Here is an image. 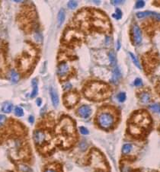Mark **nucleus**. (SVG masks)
Segmentation results:
<instances>
[{"label":"nucleus","mask_w":160,"mask_h":172,"mask_svg":"<svg viewBox=\"0 0 160 172\" xmlns=\"http://www.w3.org/2000/svg\"><path fill=\"white\" fill-rule=\"evenodd\" d=\"M86 97L91 100H103L109 95L108 86L101 82H91L84 91Z\"/></svg>","instance_id":"nucleus-1"},{"label":"nucleus","mask_w":160,"mask_h":172,"mask_svg":"<svg viewBox=\"0 0 160 172\" xmlns=\"http://www.w3.org/2000/svg\"><path fill=\"white\" fill-rule=\"evenodd\" d=\"M96 122L102 129L110 130L114 126L116 122V117L113 113L108 110L99 111L96 117Z\"/></svg>","instance_id":"nucleus-2"},{"label":"nucleus","mask_w":160,"mask_h":172,"mask_svg":"<svg viewBox=\"0 0 160 172\" xmlns=\"http://www.w3.org/2000/svg\"><path fill=\"white\" fill-rule=\"evenodd\" d=\"M133 124L137 126L147 127L150 124V118L149 116L146 112H140L136 114L133 117Z\"/></svg>","instance_id":"nucleus-3"},{"label":"nucleus","mask_w":160,"mask_h":172,"mask_svg":"<svg viewBox=\"0 0 160 172\" xmlns=\"http://www.w3.org/2000/svg\"><path fill=\"white\" fill-rule=\"evenodd\" d=\"M79 101L78 95L75 92H69L64 96V104L67 107H73Z\"/></svg>","instance_id":"nucleus-4"},{"label":"nucleus","mask_w":160,"mask_h":172,"mask_svg":"<svg viewBox=\"0 0 160 172\" xmlns=\"http://www.w3.org/2000/svg\"><path fill=\"white\" fill-rule=\"evenodd\" d=\"M47 140V135L43 130H36L34 132V141L38 146H41Z\"/></svg>","instance_id":"nucleus-5"},{"label":"nucleus","mask_w":160,"mask_h":172,"mask_svg":"<svg viewBox=\"0 0 160 172\" xmlns=\"http://www.w3.org/2000/svg\"><path fill=\"white\" fill-rule=\"evenodd\" d=\"M91 108L89 105H82L77 110V114L82 118L87 119L91 114Z\"/></svg>","instance_id":"nucleus-6"},{"label":"nucleus","mask_w":160,"mask_h":172,"mask_svg":"<svg viewBox=\"0 0 160 172\" xmlns=\"http://www.w3.org/2000/svg\"><path fill=\"white\" fill-rule=\"evenodd\" d=\"M70 68L67 62H61L57 68V74L61 79L67 77L69 73Z\"/></svg>","instance_id":"nucleus-7"},{"label":"nucleus","mask_w":160,"mask_h":172,"mask_svg":"<svg viewBox=\"0 0 160 172\" xmlns=\"http://www.w3.org/2000/svg\"><path fill=\"white\" fill-rule=\"evenodd\" d=\"M132 36L133 42L135 44H139L142 41V33L138 25L134 24L132 28Z\"/></svg>","instance_id":"nucleus-8"},{"label":"nucleus","mask_w":160,"mask_h":172,"mask_svg":"<svg viewBox=\"0 0 160 172\" xmlns=\"http://www.w3.org/2000/svg\"><path fill=\"white\" fill-rule=\"evenodd\" d=\"M136 16L139 18H144L147 17H153V18H156V20L160 21V14L155 12V11H140L136 13Z\"/></svg>","instance_id":"nucleus-9"},{"label":"nucleus","mask_w":160,"mask_h":172,"mask_svg":"<svg viewBox=\"0 0 160 172\" xmlns=\"http://www.w3.org/2000/svg\"><path fill=\"white\" fill-rule=\"evenodd\" d=\"M50 97H51L52 104L54 106V108H57L60 101H59V96H58L56 91L53 88H50Z\"/></svg>","instance_id":"nucleus-10"},{"label":"nucleus","mask_w":160,"mask_h":172,"mask_svg":"<svg viewBox=\"0 0 160 172\" xmlns=\"http://www.w3.org/2000/svg\"><path fill=\"white\" fill-rule=\"evenodd\" d=\"M139 98H140V102H141L142 104H149V101H151V95H150V94H149V92L143 91V92L140 93Z\"/></svg>","instance_id":"nucleus-11"},{"label":"nucleus","mask_w":160,"mask_h":172,"mask_svg":"<svg viewBox=\"0 0 160 172\" xmlns=\"http://www.w3.org/2000/svg\"><path fill=\"white\" fill-rule=\"evenodd\" d=\"M120 76H121V74H120L119 69L118 67H115L113 70V75H112V78H111V82H113L114 84H117L119 82Z\"/></svg>","instance_id":"nucleus-12"},{"label":"nucleus","mask_w":160,"mask_h":172,"mask_svg":"<svg viewBox=\"0 0 160 172\" xmlns=\"http://www.w3.org/2000/svg\"><path fill=\"white\" fill-rule=\"evenodd\" d=\"M65 18H66V12H65V10L63 9H61L60 10V11H59L57 16V21L59 26H61L63 23L64 22Z\"/></svg>","instance_id":"nucleus-13"},{"label":"nucleus","mask_w":160,"mask_h":172,"mask_svg":"<svg viewBox=\"0 0 160 172\" xmlns=\"http://www.w3.org/2000/svg\"><path fill=\"white\" fill-rule=\"evenodd\" d=\"M12 108H13V105H12V104L10 103V102L7 101L5 102V103H4L3 105H2V110L4 113L9 114V113H10L11 110H12Z\"/></svg>","instance_id":"nucleus-14"},{"label":"nucleus","mask_w":160,"mask_h":172,"mask_svg":"<svg viewBox=\"0 0 160 172\" xmlns=\"http://www.w3.org/2000/svg\"><path fill=\"white\" fill-rule=\"evenodd\" d=\"M32 86H33V91L31 94V97H35L38 95V82L35 79H34L32 81Z\"/></svg>","instance_id":"nucleus-15"},{"label":"nucleus","mask_w":160,"mask_h":172,"mask_svg":"<svg viewBox=\"0 0 160 172\" xmlns=\"http://www.w3.org/2000/svg\"><path fill=\"white\" fill-rule=\"evenodd\" d=\"M132 149H133V146H132V144H130V143L124 144V145L123 146V148H122L123 154L124 155L129 154L130 152L132 151Z\"/></svg>","instance_id":"nucleus-16"},{"label":"nucleus","mask_w":160,"mask_h":172,"mask_svg":"<svg viewBox=\"0 0 160 172\" xmlns=\"http://www.w3.org/2000/svg\"><path fill=\"white\" fill-rule=\"evenodd\" d=\"M10 79H11V82L16 83V82H18V80H19V75L16 73L15 71L11 70V73H10Z\"/></svg>","instance_id":"nucleus-17"},{"label":"nucleus","mask_w":160,"mask_h":172,"mask_svg":"<svg viewBox=\"0 0 160 172\" xmlns=\"http://www.w3.org/2000/svg\"><path fill=\"white\" fill-rule=\"evenodd\" d=\"M109 56V60H110V62H111V66H116L117 64V59H116V56L115 53H114L113 51H110V53L108 54Z\"/></svg>","instance_id":"nucleus-18"},{"label":"nucleus","mask_w":160,"mask_h":172,"mask_svg":"<svg viewBox=\"0 0 160 172\" xmlns=\"http://www.w3.org/2000/svg\"><path fill=\"white\" fill-rule=\"evenodd\" d=\"M18 169L21 172H33V170L31 169L29 166L25 164H21L18 166Z\"/></svg>","instance_id":"nucleus-19"},{"label":"nucleus","mask_w":160,"mask_h":172,"mask_svg":"<svg viewBox=\"0 0 160 172\" xmlns=\"http://www.w3.org/2000/svg\"><path fill=\"white\" fill-rule=\"evenodd\" d=\"M149 109L157 114H160V104L158 103H155V104H152L151 105H149Z\"/></svg>","instance_id":"nucleus-20"},{"label":"nucleus","mask_w":160,"mask_h":172,"mask_svg":"<svg viewBox=\"0 0 160 172\" xmlns=\"http://www.w3.org/2000/svg\"><path fill=\"white\" fill-rule=\"evenodd\" d=\"M129 55L130 56V58L132 59V61H133V62L134 63V65H135L137 68H139L140 69H141V66H140V62H139V61H138L137 58L136 57L135 55L132 53H129Z\"/></svg>","instance_id":"nucleus-21"},{"label":"nucleus","mask_w":160,"mask_h":172,"mask_svg":"<svg viewBox=\"0 0 160 172\" xmlns=\"http://www.w3.org/2000/svg\"><path fill=\"white\" fill-rule=\"evenodd\" d=\"M15 114L17 116V117H22L23 115H24V110L22 108L20 107H16L15 108Z\"/></svg>","instance_id":"nucleus-22"},{"label":"nucleus","mask_w":160,"mask_h":172,"mask_svg":"<svg viewBox=\"0 0 160 172\" xmlns=\"http://www.w3.org/2000/svg\"><path fill=\"white\" fill-rule=\"evenodd\" d=\"M118 97V101L120 102H124L126 101V98H127V95H126V93L125 92H120L117 96Z\"/></svg>","instance_id":"nucleus-23"},{"label":"nucleus","mask_w":160,"mask_h":172,"mask_svg":"<svg viewBox=\"0 0 160 172\" xmlns=\"http://www.w3.org/2000/svg\"><path fill=\"white\" fill-rule=\"evenodd\" d=\"M120 170H121V172H135L130 166L127 165L121 166Z\"/></svg>","instance_id":"nucleus-24"},{"label":"nucleus","mask_w":160,"mask_h":172,"mask_svg":"<svg viewBox=\"0 0 160 172\" xmlns=\"http://www.w3.org/2000/svg\"><path fill=\"white\" fill-rule=\"evenodd\" d=\"M113 17L114 18H116L117 20H119V19H120V18H122V11H120V9H116L115 13L113 15Z\"/></svg>","instance_id":"nucleus-25"},{"label":"nucleus","mask_w":160,"mask_h":172,"mask_svg":"<svg viewBox=\"0 0 160 172\" xmlns=\"http://www.w3.org/2000/svg\"><path fill=\"white\" fill-rule=\"evenodd\" d=\"M68 5V7H69L70 9H74L77 7L78 3H77V2H76V1H69V2H68V5Z\"/></svg>","instance_id":"nucleus-26"},{"label":"nucleus","mask_w":160,"mask_h":172,"mask_svg":"<svg viewBox=\"0 0 160 172\" xmlns=\"http://www.w3.org/2000/svg\"><path fill=\"white\" fill-rule=\"evenodd\" d=\"M145 5V2L144 1H142V0H139L136 2V9H141Z\"/></svg>","instance_id":"nucleus-27"},{"label":"nucleus","mask_w":160,"mask_h":172,"mask_svg":"<svg viewBox=\"0 0 160 172\" xmlns=\"http://www.w3.org/2000/svg\"><path fill=\"white\" fill-rule=\"evenodd\" d=\"M79 131L82 135H88L89 133V131L88 130V129L85 128V126H80Z\"/></svg>","instance_id":"nucleus-28"},{"label":"nucleus","mask_w":160,"mask_h":172,"mask_svg":"<svg viewBox=\"0 0 160 172\" xmlns=\"http://www.w3.org/2000/svg\"><path fill=\"white\" fill-rule=\"evenodd\" d=\"M143 85V82L142 80L140 79H136L135 81H134V85L136 86V87H139V86H141Z\"/></svg>","instance_id":"nucleus-29"},{"label":"nucleus","mask_w":160,"mask_h":172,"mask_svg":"<svg viewBox=\"0 0 160 172\" xmlns=\"http://www.w3.org/2000/svg\"><path fill=\"white\" fill-rule=\"evenodd\" d=\"M5 120H6V117H5V115L0 114V126H2V124H4Z\"/></svg>","instance_id":"nucleus-30"},{"label":"nucleus","mask_w":160,"mask_h":172,"mask_svg":"<svg viewBox=\"0 0 160 172\" xmlns=\"http://www.w3.org/2000/svg\"><path fill=\"white\" fill-rule=\"evenodd\" d=\"M124 2V1H123V0H114V1H111V4L120 5V4H123Z\"/></svg>","instance_id":"nucleus-31"},{"label":"nucleus","mask_w":160,"mask_h":172,"mask_svg":"<svg viewBox=\"0 0 160 172\" xmlns=\"http://www.w3.org/2000/svg\"><path fill=\"white\" fill-rule=\"evenodd\" d=\"M72 88V85L70 84V83H67V84L64 85V89L65 90H69V89H70V88Z\"/></svg>","instance_id":"nucleus-32"},{"label":"nucleus","mask_w":160,"mask_h":172,"mask_svg":"<svg viewBox=\"0 0 160 172\" xmlns=\"http://www.w3.org/2000/svg\"><path fill=\"white\" fill-rule=\"evenodd\" d=\"M44 172H57V171L53 169V168H47L45 170Z\"/></svg>","instance_id":"nucleus-33"},{"label":"nucleus","mask_w":160,"mask_h":172,"mask_svg":"<svg viewBox=\"0 0 160 172\" xmlns=\"http://www.w3.org/2000/svg\"><path fill=\"white\" fill-rule=\"evenodd\" d=\"M42 104V100L41 98H38L37 99V104H38V106H40Z\"/></svg>","instance_id":"nucleus-34"},{"label":"nucleus","mask_w":160,"mask_h":172,"mask_svg":"<svg viewBox=\"0 0 160 172\" xmlns=\"http://www.w3.org/2000/svg\"><path fill=\"white\" fill-rule=\"evenodd\" d=\"M28 120H29V122L31 123V124H33L34 121V119L33 116H30L28 118Z\"/></svg>","instance_id":"nucleus-35"},{"label":"nucleus","mask_w":160,"mask_h":172,"mask_svg":"<svg viewBox=\"0 0 160 172\" xmlns=\"http://www.w3.org/2000/svg\"><path fill=\"white\" fill-rule=\"evenodd\" d=\"M120 42H119V41H118V46H117V50H119V49H120Z\"/></svg>","instance_id":"nucleus-36"},{"label":"nucleus","mask_w":160,"mask_h":172,"mask_svg":"<svg viewBox=\"0 0 160 172\" xmlns=\"http://www.w3.org/2000/svg\"><path fill=\"white\" fill-rule=\"evenodd\" d=\"M95 4H100V1H93Z\"/></svg>","instance_id":"nucleus-37"},{"label":"nucleus","mask_w":160,"mask_h":172,"mask_svg":"<svg viewBox=\"0 0 160 172\" xmlns=\"http://www.w3.org/2000/svg\"><path fill=\"white\" fill-rule=\"evenodd\" d=\"M99 172H104V171H99Z\"/></svg>","instance_id":"nucleus-38"}]
</instances>
